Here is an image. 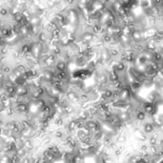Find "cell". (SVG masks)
<instances>
[{
	"instance_id": "cell-1",
	"label": "cell",
	"mask_w": 163,
	"mask_h": 163,
	"mask_svg": "<svg viewBox=\"0 0 163 163\" xmlns=\"http://www.w3.org/2000/svg\"><path fill=\"white\" fill-rule=\"evenodd\" d=\"M142 107V111L145 113L146 115H151L153 116L156 112V109H157V106L154 105V103L152 102H145L141 105Z\"/></svg>"
},
{
	"instance_id": "cell-2",
	"label": "cell",
	"mask_w": 163,
	"mask_h": 163,
	"mask_svg": "<svg viewBox=\"0 0 163 163\" xmlns=\"http://www.w3.org/2000/svg\"><path fill=\"white\" fill-rule=\"evenodd\" d=\"M16 111L20 114H26L27 112L29 111V104L26 102H20L16 105Z\"/></svg>"
},
{
	"instance_id": "cell-3",
	"label": "cell",
	"mask_w": 163,
	"mask_h": 163,
	"mask_svg": "<svg viewBox=\"0 0 163 163\" xmlns=\"http://www.w3.org/2000/svg\"><path fill=\"white\" fill-rule=\"evenodd\" d=\"M55 69L57 72H63V71H67V61L65 60H59L57 62H55Z\"/></svg>"
},
{
	"instance_id": "cell-4",
	"label": "cell",
	"mask_w": 163,
	"mask_h": 163,
	"mask_svg": "<svg viewBox=\"0 0 163 163\" xmlns=\"http://www.w3.org/2000/svg\"><path fill=\"white\" fill-rule=\"evenodd\" d=\"M155 131V125L151 122H147L144 124V133L146 134H152Z\"/></svg>"
},
{
	"instance_id": "cell-5",
	"label": "cell",
	"mask_w": 163,
	"mask_h": 163,
	"mask_svg": "<svg viewBox=\"0 0 163 163\" xmlns=\"http://www.w3.org/2000/svg\"><path fill=\"white\" fill-rule=\"evenodd\" d=\"M146 117H147V115H146L145 113L142 111V110H140V111H138L136 114H135V118H136V120L139 121V122L144 121V120L146 119Z\"/></svg>"
},
{
	"instance_id": "cell-6",
	"label": "cell",
	"mask_w": 163,
	"mask_h": 163,
	"mask_svg": "<svg viewBox=\"0 0 163 163\" xmlns=\"http://www.w3.org/2000/svg\"><path fill=\"white\" fill-rule=\"evenodd\" d=\"M76 128H77V126H76V119H75V120H71L70 122H68L67 129H68V131H69V132H73V131H75Z\"/></svg>"
},
{
	"instance_id": "cell-7",
	"label": "cell",
	"mask_w": 163,
	"mask_h": 163,
	"mask_svg": "<svg viewBox=\"0 0 163 163\" xmlns=\"http://www.w3.org/2000/svg\"><path fill=\"white\" fill-rule=\"evenodd\" d=\"M112 41H113V35H109V34H107V33L102 35V42H103V43L108 44V43H110Z\"/></svg>"
},
{
	"instance_id": "cell-8",
	"label": "cell",
	"mask_w": 163,
	"mask_h": 163,
	"mask_svg": "<svg viewBox=\"0 0 163 163\" xmlns=\"http://www.w3.org/2000/svg\"><path fill=\"white\" fill-rule=\"evenodd\" d=\"M157 135L155 134L150 137V144L151 145H157Z\"/></svg>"
},
{
	"instance_id": "cell-9",
	"label": "cell",
	"mask_w": 163,
	"mask_h": 163,
	"mask_svg": "<svg viewBox=\"0 0 163 163\" xmlns=\"http://www.w3.org/2000/svg\"><path fill=\"white\" fill-rule=\"evenodd\" d=\"M8 9L5 8V7H2V8H0V15H2V16H6L8 15Z\"/></svg>"
}]
</instances>
